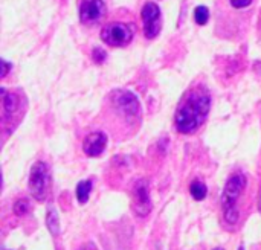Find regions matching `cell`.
<instances>
[{"instance_id":"1","label":"cell","mask_w":261,"mask_h":250,"mask_svg":"<svg viewBox=\"0 0 261 250\" xmlns=\"http://www.w3.org/2000/svg\"><path fill=\"white\" fill-rule=\"evenodd\" d=\"M211 108V93L205 86L191 87L179 102L174 115V127L182 134L196 133L206 121Z\"/></svg>"},{"instance_id":"2","label":"cell","mask_w":261,"mask_h":250,"mask_svg":"<svg viewBox=\"0 0 261 250\" xmlns=\"http://www.w3.org/2000/svg\"><path fill=\"white\" fill-rule=\"evenodd\" d=\"M110 102L113 110L128 124L139 122L141 119V104L135 93L128 90H115L110 95Z\"/></svg>"},{"instance_id":"3","label":"cell","mask_w":261,"mask_h":250,"mask_svg":"<svg viewBox=\"0 0 261 250\" xmlns=\"http://www.w3.org/2000/svg\"><path fill=\"white\" fill-rule=\"evenodd\" d=\"M135 32H136V29L133 24L113 21V23H109L102 27L101 40L112 47H124V46L132 43Z\"/></svg>"},{"instance_id":"4","label":"cell","mask_w":261,"mask_h":250,"mask_svg":"<svg viewBox=\"0 0 261 250\" xmlns=\"http://www.w3.org/2000/svg\"><path fill=\"white\" fill-rule=\"evenodd\" d=\"M50 174L44 162H37L32 165L29 173V192L37 202H44L49 194Z\"/></svg>"},{"instance_id":"5","label":"cell","mask_w":261,"mask_h":250,"mask_svg":"<svg viewBox=\"0 0 261 250\" xmlns=\"http://www.w3.org/2000/svg\"><path fill=\"white\" fill-rule=\"evenodd\" d=\"M246 188V177L243 173H234L225 188H223V192H222V197H220V203H222V209L223 212H229V211H239L237 209V202L242 196V192L245 191Z\"/></svg>"},{"instance_id":"6","label":"cell","mask_w":261,"mask_h":250,"mask_svg":"<svg viewBox=\"0 0 261 250\" xmlns=\"http://www.w3.org/2000/svg\"><path fill=\"white\" fill-rule=\"evenodd\" d=\"M132 208H133V212L138 217H147L151 212L153 203H151V199H150V183H148L147 179H139L133 185Z\"/></svg>"},{"instance_id":"7","label":"cell","mask_w":261,"mask_h":250,"mask_svg":"<svg viewBox=\"0 0 261 250\" xmlns=\"http://www.w3.org/2000/svg\"><path fill=\"white\" fill-rule=\"evenodd\" d=\"M141 18H142V23H144V35H145V38H148V40L156 38L159 35L161 26H162L161 8L154 2H147L142 6Z\"/></svg>"},{"instance_id":"8","label":"cell","mask_w":261,"mask_h":250,"mask_svg":"<svg viewBox=\"0 0 261 250\" xmlns=\"http://www.w3.org/2000/svg\"><path fill=\"white\" fill-rule=\"evenodd\" d=\"M106 17V3L102 0H83L80 5V20L83 24L93 26Z\"/></svg>"},{"instance_id":"9","label":"cell","mask_w":261,"mask_h":250,"mask_svg":"<svg viewBox=\"0 0 261 250\" xmlns=\"http://www.w3.org/2000/svg\"><path fill=\"white\" fill-rule=\"evenodd\" d=\"M107 145V134L102 131H95L86 136L83 141V151L89 157H98L104 153Z\"/></svg>"},{"instance_id":"10","label":"cell","mask_w":261,"mask_h":250,"mask_svg":"<svg viewBox=\"0 0 261 250\" xmlns=\"http://www.w3.org/2000/svg\"><path fill=\"white\" fill-rule=\"evenodd\" d=\"M2 93V102H3V121H11L12 116L20 110V98L17 93H6V90L2 87L0 89Z\"/></svg>"},{"instance_id":"11","label":"cell","mask_w":261,"mask_h":250,"mask_svg":"<svg viewBox=\"0 0 261 250\" xmlns=\"http://www.w3.org/2000/svg\"><path fill=\"white\" fill-rule=\"evenodd\" d=\"M90 192H92V180H81L78 185H76V200L81 203V205H86L89 202V197H90Z\"/></svg>"},{"instance_id":"12","label":"cell","mask_w":261,"mask_h":250,"mask_svg":"<svg viewBox=\"0 0 261 250\" xmlns=\"http://www.w3.org/2000/svg\"><path fill=\"white\" fill-rule=\"evenodd\" d=\"M190 194H191V197H193L194 200L202 202V200L206 197V194H208V188H206V185H205L203 182L194 180V182L190 185Z\"/></svg>"},{"instance_id":"13","label":"cell","mask_w":261,"mask_h":250,"mask_svg":"<svg viewBox=\"0 0 261 250\" xmlns=\"http://www.w3.org/2000/svg\"><path fill=\"white\" fill-rule=\"evenodd\" d=\"M46 226L49 229V232L57 237L58 232H60V218H58V214L54 208H50L47 211V215H46Z\"/></svg>"},{"instance_id":"14","label":"cell","mask_w":261,"mask_h":250,"mask_svg":"<svg viewBox=\"0 0 261 250\" xmlns=\"http://www.w3.org/2000/svg\"><path fill=\"white\" fill-rule=\"evenodd\" d=\"M208 20H210V9L206 6H197L194 9V21L199 26H203L208 23Z\"/></svg>"},{"instance_id":"15","label":"cell","mask_w":261,"mask_h":250,"mask_svg":"<svg viewBox=\"0 0 261 250\" xmlns=\"http://www.w3.org/2000/svg\"><path fill=\"white\" fill-rule=\"evenodd\" d=\"M29 209H31V205H29V202H28L26 199H18V200L14 203V206H12V211H14V214H15L17 217L26 215V214L29 212Z\"/></svg>"},{"instance_id":"16","label":"cell","mask_w":261,"mask_h":250,"mask_svg":"<svg viewBox=\"0 0 261 250\" xmlns=\"http://www.w3.org/2000/svg\"><path fill=\"white\" fill-rule=\"evenodd\" d=\"M92 58H93V61H95V63L101 64V63H104V61H106L107 53H106V50H102V49H99V47H95V49L92 50Z\"/></svg>"},{"instance_id":"17","label":"cell","mask_w":261,"mask_h":250,"mask_svg":"<svg viewBox=\"0 0 261 250\" xmlns=\"http://www.w3.org/2000/svg\"><path fill=\"white\" fill-rule=\"evenodd\" d=\"M231 2V6L232 8H237V9H242V8H248L252 0H229Z\"/></svg>"},{"instance_id":"18","label":"cell","mask_w":261,"mask_h":250,"mask_svg":"<svg viewBox=\"0 0 261 250\" xmlns=\"http://www.w3.org/2000/svg\"><path fill=\"white\" fill-rule=\"evenodd\" d=\"M2 64H3V73H2V76L5 78L9 73V70H11V63L6 61V60H2Z\"/></svg>"},{"instance_id":"19","label":"cell","mask_w":261,"mask_h":250,"mask_svg":"<svg viewBox=\"0 0 261 250\" xmlns=\"http://www.w3.org/2000/svg\"><path fill=\"white\" fill-rule=\"evenodd\" d=\"M258 211L261 212V189H260V196H258Z\"/></svg>"},{"instance_id":"20","label":"cell","mask_w":261,"mask_h":250,"mask_svg":"<svg viewBox=\"0 0 261 250\" xmlns=\"http://www.w3.org/2000/svg\"><path fill=\"white\" fill-rule=\"evenodd\" d=\"M213 250H225V249H222V247H216V249H213Z\"/></svg>"},{"instance_id":"21","label":"cell","mask_w":261,"mask_h":250,"mask_svg":"<svg viewBox=\"0 0 261 250\" xmlns=\"http://www.w3.org/2000/svg\"><path fill=\"white\" fill-rule=\"evenodd\" d=\"M239 250H245V247H243V246H240V247H239Z\"/></svg>"}]
</instances>
